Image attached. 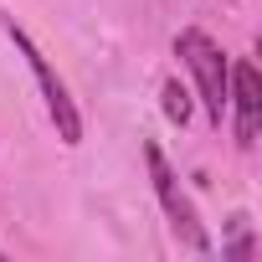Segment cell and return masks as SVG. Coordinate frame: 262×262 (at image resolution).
I'll list each match as a JSON object with an SVG mask.
<instances>
[{"instance_id": "1", "label": "cell", "mask_w": 262, "mask_h": 262, "mask_svg": "<svg viewBox=\"0 0 262 262\" xmlns=\"http://www.w3.org/2000/svg\"><path fill=\"white\" fill-rule=\"evenodd\" d=\"M175 57L190 67V77H195V98H201L206 118L221 128V118H226V88H231V57H226L221 41L206 36L201 26H185V31L175 36Z\"/></svg>"}, {"instance_id": "2", "label": "cell", "mask_w": 262, "mask_h": 262, "mask_svg": "<svg viewBox=\"0 0 262 262\" xmlns=\"http://www.w3.org/2000/svg\"><path fill=\"white\" fill-rule=\"evenodd\" d=\"M6 36H11V47L26 57V67H31L36 88H41V103H47V118H52V128H57V139H62L67 149H77V144H82V113H77V98L67 93V82L57 77V67L41 57V47H36L16 21H6Z\"/></svg>"}, {"instance_id": "3", "label": "cell", "mask_w": 262, "mask_h": 262, "mask_svg": "<svg viewBox=\"0 0 262 262\" xmlns=\"http://www.w3.org/2000/svg\"><path fill=\"white\" fill-rule=\"evenodd\" d=\"M144 165H149V185H155V195H160V211H165L170 231H175L190 252H211V236H206V226H201V211H195L190 190L180 185V175H175V165L165 160L160 144H144Z\"/></svg>"}, {"instance_id": "4", "label": "cell", "mask_w": 262, "mask_h": 262, "mask_svg": "<svg viewBox=\"0 0 262 262\" xmlns=\"http://www.w3.org/2000/svg\"><path fill=\"white\" fill-rule=\"evenodd\" d=\"M226 113H231V128H236V144L252 149V144H257V128H262V77H257V67H252L247 57L231 62Z\"/></svg>"}, {"instance_id": "5", "label": "cell", "mask_w": 262, "mask_h": 262, "mask_svg": "<svg viewBox=\"0 0 262 262\" xmlns=\"http://www.w3.org/2000/svg\"><path fill=\"white\" fill-rule=\"evenodd\" d=\"M160 98H165V118L185 128V123H190V93H185L180 82H165V93H160Z\"/></svg>"}, {"instance_id": "6", "label": "cell", "mask_w": 262, "mask_h": 262, "mask_svg": "<svg viewBox=\"0 0 262 262\" xmlns=\"http://www.w3.org/2000/svg\"><path fill=\"white\" fill-rule=\"evenodd\" d=\"M221 252H231V257H247V252H257V242H252V231H247V226H236V231L221 242Z\"/></svg>"}, {"instance_id": "7", "label": "cell", "mask_w": 262, "mask_h": 262, "mask_svg": "<svg viewBox=\"0 0 262 262\" xmlns=\"http://www.w3.org/2000/svg\"><path fill=\"white\" fill-rule=\"evenodd\" d=\"M0 257H6V252H0Z\"/></svg>"}]
</instances>
